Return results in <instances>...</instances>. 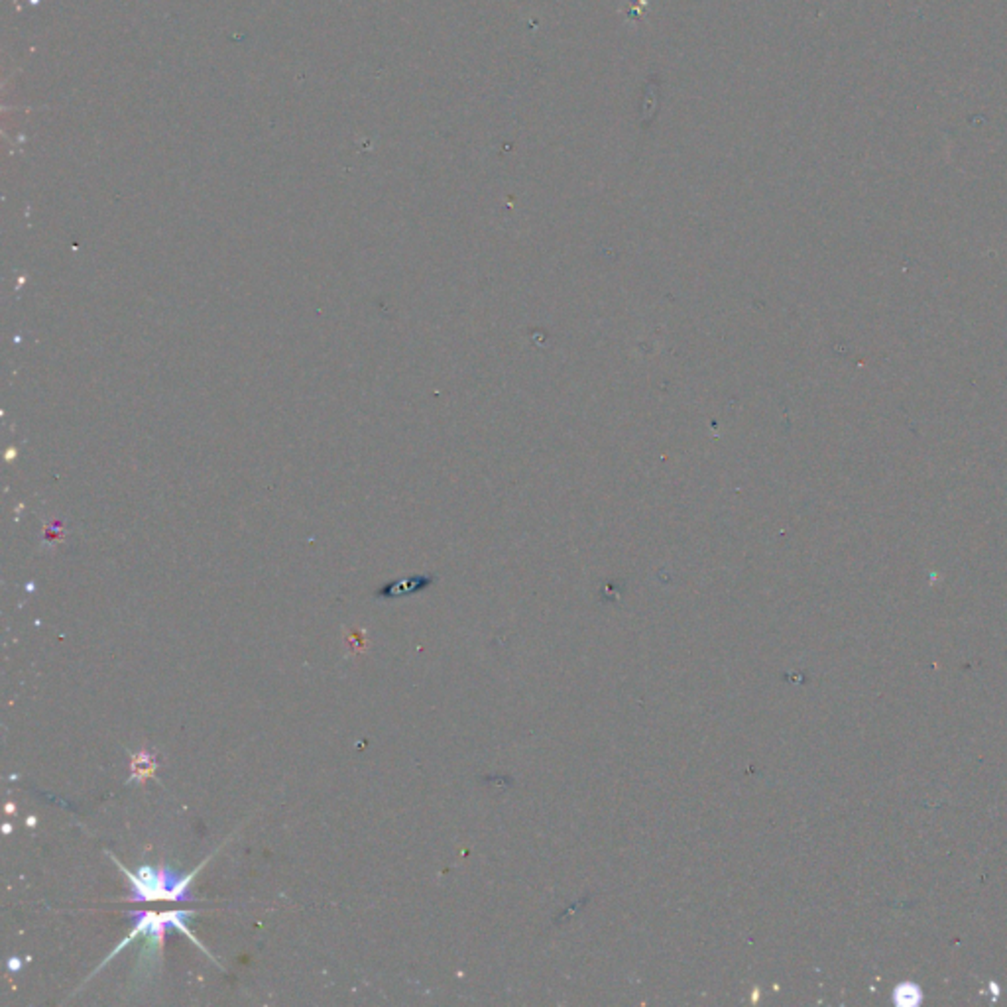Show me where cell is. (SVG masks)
<instances>
[{
	"label": "cell",
	"mask_w": 1007,
	"mask_h": 1007,
	"mask_svg": "<svg viewBox=\"0 0 1007 1007\" xmlns=\"http://www.w3.org/2000/svg\"><path fill=\"white\" fill-rule=\"evenodd\" d=\"M133 917H134L133 931H130L128 937H124L121 940V945H116V948L109 954L107 959L102 960V964L93 972V976L101 970L104 964H109L124 947H128L130 943H133V940H136L140 935L146 937V945H144V948L140 950V966L138 968H140L144 976H152L154 970H155V966H158V962H160L164 937H166V931L169 927H174L186 937H189L195 947H199L209 959L215 960L211 954L207 952V948L199 943L198 938L193 937V933L187 928L186 921H187V917H195V911H164V913H154V911L140 913V911H134Z\"/></svg>",
	"instance_id": "1"
},
{
	"label": "cell",
	"mask_w": 1007,
	"mask_h": 1007,
	"mask_svg": "<svg viewBox=\"0 0 1007 1007\" xmlns=\"http://www.w3.org/2000/svg\"><path fill=\"white\" fill-rule=\"evenodd\" d=\"M111 858L116 862L119 870L126 875L130 885H133V894L128 897L130 901H193L195 897L187 892V889L195 875H198L209 862L207 858L191 873L179 875L167 868L155 870L152 866H140L138 873H133L128 872L112 854Z\"/></svg>",
	"instance_id": "2"
},
{
	"label": "cell",
	"mask_w": 1007,
	"mask_h": 1007,
	"mask_svg": "<svg viewBox=\"0 0 1007 1007\" xmlns=\"http://www.w3.org/2000/svg\"><path fill=\"white\" fill-rule=\"evenodd\" d=\"M431 584V579H425V577H413V579H403V581H396V583H390L386 586H382L380 591H378L376 595L380 598H394V596H403V595H412V593H417L422 591V588L429 586Z\"/></svg>",
	"instance_id": "3"
},
{
	"label": "cell",
	"mask_w": 1007,
	"mask_h": 1007,
	"mask_svg": "<svg viewBox=\"0 0 1007 1007\" xmlns=\"http://www.w3.org/2000/svg\"><path fill=\"white\" fill-rule=\"evenodd\" d=\"M155 767H158L155 755L148 750H142L133 757V777L128 779V783H134V781L144 783L148 777H154Z\"/></svg>",
	"instance_id": "4"
}]
</instances>
